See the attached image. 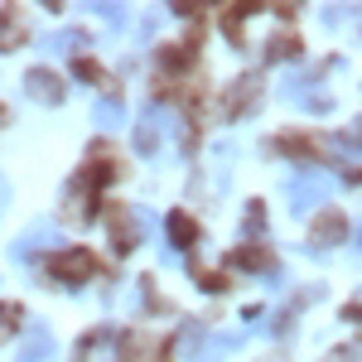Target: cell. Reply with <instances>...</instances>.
I'll use <instances>...</instances> for the list:
<instances>
[{
	"label": "cell",
	"mask_w": 362,
	"mask_h": 362,
	"mask_svg": "<svg viewBox=\"0 0 362 362\" xmlns=\"http://www.w3.org/2000/svg\"><path fill=\"white\" fill-rule=\"evenodd\" d=\"M92 266H97V261H92L87 251H63L54 261V276L63 280V285H83V280L92 276Z\"/></svg>",
	"instance_id": "obj_3"
},
{
	"label": "cell",
	"mask_w": 362,
	"mask_h": 362,
	"mask_svg": "<svg viewBox=\"0 0 362 362\" xmlns=\"http://www.w3.org/2000/svg\"><path fill=\"white\" fill-rule=\"evenodd\" d=\"M165 126H169V116L160 112V107H145V116H140V126H136V150L140 155H155V150H160Z\"/></svg>",
	"instance_id": "obj_2"
},
{
	"label": "cell",
	"mask_w": 362,
	"mask_h": 362,
	"mask_svg": "<svg viewBox=\"0 0 362 362\" xmlns=\"http://www.w3.org/2000/svg\"><path fill=\"white\" fill-rule=\"evenodd\" d=\"M0 208H5V179H0Z\"/></svg>",
	"instance_id": "obj_13"
},
{
	"label": "cell",
	"mask_w": 362,
	"mask_h": 362,
	"mask_svg": "<svg viewBox=\"0 0 362 362\" xmlns=\"http://www.w3.org/2000/svg\"><path fill=\"white\" fill-rule=\"evenodd\" d=\"M343 232H348V223H343L338 213H324V218L314 223V237H319V247H334V242L343 237Z\"/></svg>",
	"instance_id": "obj_11"
},
{
	"label": "cell",
	"mask_w": 362,
	"mask_h": 362,
	"mask_svg": "<svg viewBox=\"0 0 362 362\" xmlns=\"http://www.w3.org/2000/svg\"><path fill=\"white\" fill-rule=\"evenodd\" d=\"M92 121H97V126H102V131H116V126H121V121H126V107H121V102H116V97H102V102H97V107H92Z\"/></svg>",
	"instance_id": "obj_8"
},
{
	"label": "cell",
	"mask_w": 362,
	"mask_h": 362,
	"mask_svg": "<svg viewBox=\"0 0 362 362\" xmlns=\"http://www.w3.org/2000/svg\"><path fill=\"white\" fill-rule=\"evenodd\" d=\"M20 44H25V15L5 10L0 15V49H20Z\"/></svg>",
	"instance_id": "obj_6"
},
{
	"label": "cell",
	"mask_w": 362,
	"mask_h": 362,
	"mask_svg": "<svg viewBox=\"0 0 362 362\" xmlns=\"http://www.w3.org/2000/svg\"><path fill=\"white\" fill-rule=\"evenodd\" d=\"M25 92L34 102H44V107H58V102H63V83H58L54 73H44V68H34L25 78Z\"/></svg>",
	"instance_id": "obj_4"
},
{
	"label": "cell",
	"mask_w": 362,
	"mask_h": 362,
	"mask_svg": "<svg viewBox=\"0 0 362 362\" xmlns=\"http://www.w3.org/2000/svg\"><path fill=\"white\" fill-rule=\"evenodd\" d=\"M256 92H261V83L256 78H237V92H227V112H247L251 102H256Z\"/></svg>",
	"instance_id": "obj_9"
},
{
	"label": "cell",
	"mask_w": 362,
	"mask_h": 362,
	"mask_svg": "<svg viewBox=\"0 0 362 362\" xmlns=\"http://www.w3.org/2000/svg\"><path fill=\"white\" fill-rule=\"evenodd\" d=\"M20 362H54V334H49L44 324H34V329H29Z\"/></svg>",
	"instance_id": "obj_5"
},
{
	"label": "cell",
	"mask_w": 362,
	"mask_h": 362,
	"mask_svg": "<svg viewBox=\"0 0 362 362\" xmlns=\"http://www.w3.org/2000/svg\"><path fill=\"white\" fill-rule=\"evenodd\" d=\"M169 242H174V247H194L198 242V227H194V218H189V213H169Z\"/></svg>",
	"instance_id": "obj_7"
},
{
	"label": "cell",
	"mask_w": 362,
	"mask_h": 362,
	"mask_svg": "<svg viewBox=\"0 0 362 362\" xmlns=\"http://www.w3.org/2000/svg\"><path fill=\"white\" fill-rule=\"evenodd\" d=\"M15 314H20L15 305H0V334H10V329H15Z\"/></svg>",
	"instance_id": "obj_12"
},
{
	"label": "cell",
	"mask_w": 362,
	"mask_h": 362,
	"mask_svg": "<svg viewBox=\"0 0 362 362\" xmlns=\"http://www.w3.org/2000/svg\"><path fill=\"white\" fill-rule=\"evenodd\" d=\"M285 198H290V208H295V213L319 208V203L329 198V174H319V169H300V174L285 184Z\"/></svg>",
	"instance_id": "obj_1"
},
{
	"label": "cell",
	"mask_w": 362,
	"mask_h": 362,
	"mask_svg": "<svg viewBox=\"0 0 362 362\" xmlns=\"http://www.w3.org/2000/svg\"><path fill=\"white\" fill-rule=\"evenodd\" d=\"M358 251H362V227H358Z\"/></svg>",
	"instance_id": "obj_14"
},
{
	"label": "cell",
	"mask_w": 362,
	"mask_h": 362,
	"mask_svg": "<svg viewBox=\"0 0 362 362\" xmlns=\"http://www.w3.org/2000/svg\"><path fill=\"white\" fill-rule=\"evenodd\" d=\"M73 44H83V34H78V29H54V34H44V39H39V49H44V54H68Z\"/></svg>",
	"instance_id": "obj_10"
}]
</instances>
